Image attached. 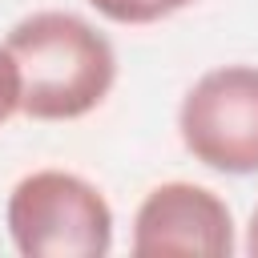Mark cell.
I'll return each instance as SVG.
<instances>
[{"mask_svg":"<svg viewBox=\"0 0 258 258\" xmlns=\"http://www.w3.org/2000/svg\"><path fill=\"white\" fill-rule=\"evenodd\" d=\"M4 44L12 48L24 81L20 113L32 121H77L93 113L117 81V52L109 36L77 12H32L12 24Z\"/></svg>","mask_w":258,"mask_h":258,"instance_id":"1","label":"cell"},{"mask_svg":"<svg viewBox=\"0 0 258 258\" xmlns=\"http://www.w3.org/2000/svg\"><path fill=\"white\" fill-rule=\"evenodd\" d=\"M8 238L24 258H105L113 210L105 194L69 169H32L8 194Z\"/></svg>","mask_w":258,"mask_h":258,"instance_id":"2","label":"cell"},{"mask_svg":"<svg viewBox=\"0 0 258 258\" xmlns=\"http://www.w3.org/2000/svg\"><path fill=\"white\" fill-rule=\"evenodd\" d=\"M181 145L214 173H258V69L222 64L202 73L177 109Z\"/></svg>","mask_w":258,"mask_h":258,"instance_id":"3","label":"cell"},{"mask_svg":"<svg viewBox=\"0 0 258 258\" xmlns=\"http://www.w3.org/2000/svg\"><path fill=\"white\" fill-rule=\"evenodd\" d=\"M137 258H161V254H206V258H230L234 254V214L230 206L194 181H165L153 185L137 214H133V238Z\"/></svg>","mask_w":258,"mask_h":258,"instance_id":"4","label":"cell"},{"mask_svg":"<svg viewBox=\"0 0 258 258\" xmlns=\"http://www.w3.org/2000/svg\"><path fill=\"white\" fill-rule=\"evenodd\" d=\"M89 4L113 24H153V20H165L198 0H89Z\"/></svg>","mask_w":258,"mask_h":258,"instance_id":"5","label":"cell"},{"mask_svg":"<svg viewBox=\"0 0 258 258\" xmlns=\"http://www.w3.org/2000/svg\"><path fill=\"white\" fill-rule=\"evenodd\" d=\"M20 101H24V81H20V64L12 56L8 44H0V125L20 113Z\"/></svg>","mask_w":258,"mask_h":258,"instance_id":"6","label":"cell"},{"mask_svg":"<svg viewBox=\"0 0 258 258\" xmlns=\"http://www.w3.org/2000/svg\"><path fill=\"white\" fill-rule=\"evenodd\" d=\"M246 254H250V258H258V206H254L250 226H246Z\"/></svg>","mask_w":258,"mask_h":258,"instance_id":"7","label":"cell"}]
</instances>
